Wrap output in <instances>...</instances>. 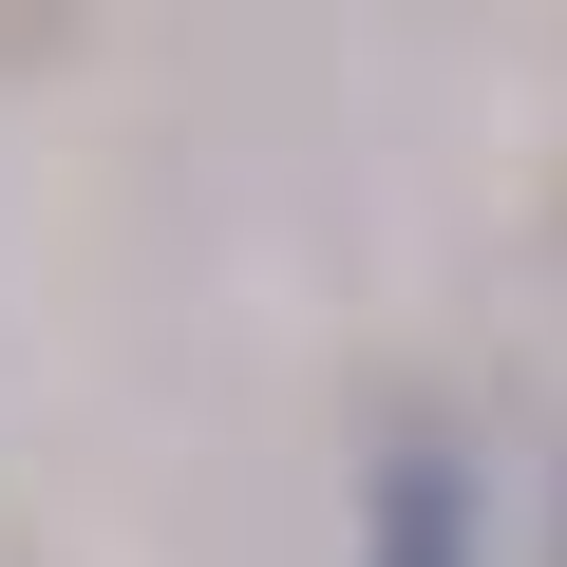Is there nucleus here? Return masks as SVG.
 I'll return each mask as SVG.
<instances>
[{
  "label": "nucleus",
  "mask_w": 567,
  "mask_h": 567,
  "mask_svg": "<svg viewBox=\"0 0 567 567\" xmlns=\"http://www.w3.org/2000/svg\"><path fill=\"white\" fill-rule=\"evenodd\" d=\"M379 567H473V473L416 435V454H379Z\"/></svg>",
  "instance_id": "nucleus-1"
}]
</instances>
